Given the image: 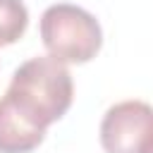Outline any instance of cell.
<instances>
[{"instance_id": "277c9868", "label": "cell", "mask_w": 153, "mask_h": 153, "mask_svg": "<svg viewBox=\"0 0 153 153\" xmlns=\"http://www.w3.org/2000/svg\"><path fill=\"white\" fill-rule=\"evenodd\" d=\"M45 131L0 96V153H31L43 143Z\"/></svg>"}, {"instance_id": "6da1fadb", "label": "cell", "mask_w": 153, "mask_h": 153, "mask_svg": "<svg viewBox=\"0 0 153 153\" xmlns=\"http://www.w3.org/2000/svg\"><path fill=\"white\" fill-rule=\"evenodd\" d=\"M2 96L36 127L48 129L72 108L74 81L67 65L50 55H36L14 69Z\"/></svg>"}, {"instance_id": "7a4b0ae2", "label": "cell", "mask_w": 153, "mask_h": 153, "mask_svg": "<svg viewBox=\"0 0 153 153\" xmlns=\"http://www.w3.org/2000/svg\"><path fill=\"white\" fill-rule=\"evenodd\" d=\"M38 33L50 57L62 65H86L103 48L100 22L84 7L55 2L41 14Z\"/></svg>"}, {"instance_id": "5b68a950", "label": "cell", "mask_w": 153, "mask_h": 153, "mask_svg": "<svg viewBox=\"0 0 153 153\" xmlns=\"http://www.w3.org/2000/svg\"><path fill=\"white\" fill-rule=\"evenodd\" d=\"M29 26V10L22 0H0V48L17 43Z\"/></svg>"}, {"instance_id": "3957f363", "label": "cell", "mask_w": 153, "mask_h": 153, "mask_svg": "<svg viewBox=\"0 0 153 153\" xmlns=\"http://www.w3.org/2000/svg\"><path fill=\"white\" fill-rule=\"evenodd\" d=\"M98 134L105 153H153V110L146 100H120L105 110Z\"/></svg>"}]
</instances>
